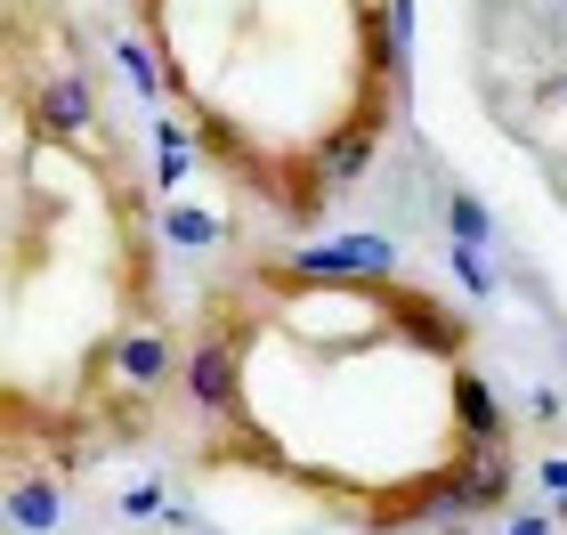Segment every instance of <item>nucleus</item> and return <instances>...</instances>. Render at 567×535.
Wrapping results in <instances>:
<instances>
[{"mask_svg":"<svg viewBox=\"0 0 567 535\" xmlns=\"http://www.w3.org/2000/svg\"><path fill=\"white\" fill-rule=\"evenodd\" d=\"M146 178L65 0H9V471L138 446L178 381Z\"/></svg>","mask_w":567,"mask_h":535,"instance_id":"nucleus-1","label":"nucleus"},{"mask_svg":"<svg viewBox=\"0 0 567 535\" xmlns=\"http://www.w3.org/2000/svg\"><path fill=\"white\" fill-rule=\"evenodd\" d=\"M195 155L268 227H317L398 122V0H131Z\"/></svg>","mask_w":567,"mask_h":535,"instance_id":"nucleus-2","label":"nucleus"}]
</instances>
